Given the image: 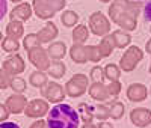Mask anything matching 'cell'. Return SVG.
<instances>
[{
	"label": "cell",
	"mask_w": 151,
	"mask_h": 128,
	"mask_svg": "<svg viewBox=\"0 0 151 128\" xmlns=\"http://www.w3.org/2000/svg\"><path fill=\"white\" fill-rule=\"evenodd\" d=\"M80 116L76 109L70 104H62L59 102L47 116V128H79Z\"/></svg>",
	"instance_id": "1"
},
{
	"label": "cell",
	"mask_w": 151,
	"mask_h": 128,
	"mask_svg": "<svg viewBox=\"0 0 151 128\" xmlns=\"http://www.w3.org/2000/svg\"><path fill=\"white\" fill-rule=\"evenodd\" d=\"M119 91H121V86H119L118 82L112 83L109 87H104L100 83H95V86L91 87L89 94L92 95V98H95L98 101H106L109 97H116L119 94Z\"/></svg>",
	"instance_id": "2"
},
{
	"label": "cell",
	"mask_w": 151,
	"mask_h": 128,
	"mask_svg": "<svg viewBox=\"0 0 151 128\" xmlns=\"http://www.w3.org/2000/svg\"><path fill=\"white\" fill-rule=\"evenodd\" d=\"M86 84H88V79H86L85 75H82V74L74 75L73 79L68 82V84H67V94L71 98L80 97L86 91Z\"/></svg>",
	"instance_id": "3"
},
{
	"label": "cell",
	"mask_w": 151,
	"mask_h": 128,
	"mask_svg": "<svg viewBox=\"0 0 151 128\" xmlns=\"http://www.w3.org/2000/svg\"><path fill=\"white\" fill-rule=\"evenodd\" d=\"M130 121L133 122V125L144 128L147 125L151 124V112L145 107H139V109H133L130 113Z\"/></svg>",
	"instance_id": "4"
},
{
	"label": "cell",
	"mask_w": 151,
	"mask_h": 128,
	"mask_svg": "<svg viewBox=\"0 0 151 128\" xmlns=\"http://www.w3.org/2000/svg\"><path fill=\"white\" fill-rule=\"evenodd\" d=\"M127 98L133 102H139L147 99V89L144 84L141 83H133L129 89H127Z\"/></svg>",
	"instance_id": "5"
},
{
	"label": "cell",
	"mask_w": 151,
	"mask_h": 128,
	"mask_svg": "<svg viewBox=\"0 0 151 128\" xmlns=\"http://www.w3.org/2000/svg\"><path fill=\"white\" fill-rule=\"evenodd\" d=\"M47 84H48L47 91H44L42 94H44V97H47V99L50 102H60L65 98L64 91H62V87L58 83H47Z\"/></svg>",
	"instance_id": "6"
},
{
	"label": "cell",
	"mask_w": 151,
	"mask_h": 128,
	"mask_svg": "<svg viewBox=\"0 0 151 128\" xmlns=\"http://www.w3.org/2000/svg\"><path fill=\"white\" fill-rule=\"evenodd\" d=\"M47 112H48V104L45 101H33L29 106V109L26 110V114L27 116L38 118V116H44Z\"/></svg>",
	"instance_id": "7"
},
{
	"label": "cell",
	"mask_w": 151,
	"mask_h": 128,
	"mask_svg": "<svg viewBox=\"0 0 151 128\" xmlns=\"http://www.w3.org/2000/svg\"><path fill=\"white\" fill-rule=\"evenodd\" d=\"M94 109L92 106H88L85 104V102H82V104L79 106V116H80V121L83 122H91L94 119Z\"/></svg>",
	"instance_id": "8"
},
{
	"label": "cell",
	"mask_w": 151,
	"mask_h": 128,
	"mask_svg": "<svg viewBox=\"0 0 151 128\" xmlns=\"http://www.w3.org/2000/svg\"><path fill=\"white\" fill-rule=\"evenodd\" d=\"M56 35H58V29H56V26H55L53 23H47L45 29L40 32V39H41L42 42H47V41L52 39V38H55Z\"/></svg>",
	"instance_id": "9"
},
{
	"label": "cell",
	"mask_w": 151,
	"mask_h": 128,
	"mask_svg": "<svg viewBox=\"0 0 151 128\" xmlns=\"http://www.w3.org/2000/svg\"><path fill=\"white\" fill-rule=\"evenodd\" d=\"M124 114V106L121 104V102H112V104L109 106V118L112 119H121Z\"/></svg>",
	"instance_id": "10"
},
{
	"label": "cell",
	"mask_w": 151,
	"mask_h": 128,
	"mask_svg": "<svg viewBox=\"0 0 151 128\" xmlns=\"http://www.w3.org/2000/svg\"><path fill=\"white\" fill-rule=\"evenodd\" d=\"M77 20H79L77 14L73 11H67V12H64V15H62V23H64L65 27H73V26L77 23Z\"/></svg>",
	"instance_id": "11"
},
{
	"label": "cell",
	"mask_w": 151,
	"mask_h": 128,
	"mask_svg": "<svg viewBox=\"0 0 151 128\" xmlns=\"http://www.w3.org/2000/svg\"><path fill=\"white\" fill-rule=\"evenodd\" d=\"M30 83L36 87H44L47 84V75L44 72H35L30 77Z\"/></svg>",
	"instance_id": "12"
},
{
	"label": "cell",
	"mask_w": 151,
	"mask_h": 128,
	"mask_svg": "<svg viewBox=\"0 0 151 128\" xmlns=\"http://www.w3.org/2000/svg\"><path fill=\"white\" fill-rule=\"evenodd\" d=\"M86 38H88V32H86V29L83 27V26H79V27L73 32V39H74L76 44H77V42L79 44L85 42Z\"/></svg>",
	"instance_id": "13"
},
{
	"label": "cell",
	"mask_w": 151,
	"mask_h": 128,
	"mask_svg": "<svg viewBox=\"0 0 151 128\" xmlns=\"http://www.w3.org/2000/svg\"><path fill=\"white\" fill-rule=\"evenodd\" d=\"M48 53L52 54L55 59H59V57H62V56L65 54V47H64V44H62V42L53 44V45H50Z\"/></svg>",
	"instance_id": "14"
},
{
	"label": "cell",
	"mask_w": 151,
	"mask_h": 128,
	"mask_svg": "<svg viewBox=\"0 0 151 128\" xmlns=\"http://www.w3.org/2000/svg\"><path fill=\"white\" fill-rule=\"evenodd\" d=\"M94 118H97L100 121H106L109 118V107H106V106H97L94 109Z\"/></svg>",
	"instance_id": "15"
},
{
	"label": "cell",
	"mask_w": 151,
	"mask_h": 128,
	"mask_svg": "<svg viewBox=\"0 0 151 128\" xmlns=\"http://www.w3.org/2000/svg\"><path fill=\"white\" fill-rule=\"evenodd\" d=\"M64 72H65L64 63H56L53 68H50V69H48V74L52 75V77H55V79H60V77L64 75Z\"/></svg>",
	"instance_id": "16"
},
{
	"label": "cell",
	"mask_w": 151,
	"mask_h": 128,
	"mask_svg": "<svg viewBox=\"0 0 151 128\" xmlns=\"http://www.w3.org/2000/svg\"><path fill=\"white\" fill-rule=\"evenodd\" d=\"M106 72H107V77H109L112 82L118 80V77H119V69H118V67L109 65V67H106Z\"/></svg>",
	"instance_id": "17"
},
{
	"label": "cell",
	"mask_w": 151,
	"mask_h": 128,
	"mask_svg": "<svg viewBox=\"0 0 151 128\" xmlns=\"http://www.w3.org/2000/svg\"><path fill=\"white\" fill-rule=\"evenodd\" d=\"M91 79H92L94 83H101V82H103V69L98 68V67H95V68L92 69V72H91Z\"/></svg>",
	"instance_id": "18"
},
{
	"label": "cell",
	"mask_w": 151,
	"mask_h": 128,
	"mask_svg": "<svg viewBox=\"0 0 151 128\" xmlns=\"http://www.w3.org/2000/svg\"><path fill=\"white\" fill-rule=\"evenodd\" d=\"M144 20L151 21V0H148L144 6Z\"/></svg>",
	"instance_id": "19"
},
{
	"label": "cell",
	"mask_w": 151,
	"mask_h": 128,
	"mask_svg": "<svg viewBox=\"0 0 151 128\" xmlns=\"http://www.w3.org/2000/svg\"><path fill=\"white\" fill-rule=\"evenodd\" d=\"M8 12V2L6 0H0V21H2Z\"/></svg>",
	"instance_id": "20"
},
{
	"label": "cell",
	"mask_w": 151,
	"mask_h": 128,
	"mask_svg": "<svg viewBox=\"0 0 151 128\" xmlns=\"http://www.w3.org/2000/svg\"><path fill=\"white\" fill-rule=\"evenodd\" d=\"M0 128H21V127L15 122H2L0 124Z\"/></svg>",
	"instance_id": "21"
},
{
	"label": "cell",
	"mask_w": 151,
	"mask_h": 128,
	"mask_svg": "<svg viewBox=\"0 0 151 128\" xmlns=\"http://www.w3.org/2000/svg\"><path fill=\"white\" fill-rule=\"evenodd\" d=\"M98 128H113V125L110 122H106V121H101L98 124Z\"/></svg>",
	"instance_id": "22"
},
{
	"label": "cell",
	"mask_w": 151,
	"mask_h": 128,
	"mask_svg": "<svg viewBox=\"0 0 151 128\" xmlns=\"http://www.w3.org/2000/svg\"><path fill=\"white\" fill-rule=\"evenodd\" d=\"M14 87H15V89H21V91H23V89H24V82H23V80L14 82Z\"/></svg>",
	"instance_id": "23"
},
{
	"label": "cell",
	"mask_w": 151,
	"mask_h": 128,
	"mask_svg": "<svg viewBox=\"0 0 151 128\" xmlns=\"http://www.w3.org/2000/svg\"><path fill=\"white\" fill-rule=\"evenodd\" d=\"M82 128H98V127H95V125H92L91 122H86V124H85V125H83Z\"/></svg>",
	"instance_id": "24"
},
{
	"label": "cell",
	"mask_w": 151,
	"mask_h": 128,
	"mask_svg": "<svg viewBox=\"0 0 151 128\" xmlns=\"http://www.w3.org/2000/svg\"><path fill=\"white\" fill-rule=\"evenodd\" d=\"M147 51H148V53H151V41L147 44Z\"/></svg>",
	"instance_id": "25"
},
{
	"label": "cell",
	"mask_w": 151,
	"mask_h": 128,
	"mask_svg": "<svg viewBox=\"0 0 151 128\" xmlns=\"http://www.w3.org/2000/svg\"><path fill=\"white\" fill-rule=\"evenodd\" d=\"M137 2H141V0H137Z\"/></svg>",
	"instance_id": "26"
}]
</instances>
